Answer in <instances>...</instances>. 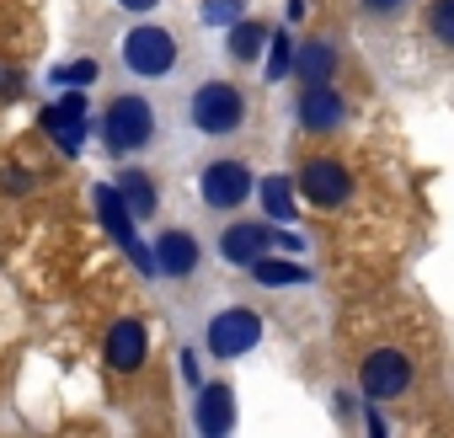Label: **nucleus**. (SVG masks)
<instances>
[{
	"mask_svg": "<svg viewBox=\"0 0 454 438\" xmlns=\"http://www.w3.org/2000/svg\"><path fill=\"white\" fill-rule=\"evenodd\" d=\"M187 118L192 129L203 134H236L247 123V91L231 86V81H203L192 97H187Z\"/></svg>",
	"mask_w": 454,
	"mask_h": 438,
	"instance_id": "obj_1",
	"label": "nucleus"
},
{
	"mask_svg": "<svg viewBox=\"0 0 454 438\" xmlns=\"http://www.w3.org/2000/svg\"><path fill=\"white\" fill-rule=\"evenodd\" d=\"M155 139V107L145 97H113L107 118H102V145L107 155H134Z\"/></svg>",
	"mask_w": 454,
	"mask_h": 438,
	"instance_id": "obj_2",
	"label": "nucleus"
},
{
	"mask_svg": "<svg viewBox=\"0 0 454 438\" xmlns=\"http://www.w3.org/2000/svg\"><path fill=\"white\" fill-rule=\"evenodd\" d=\"M176 38L166 33V27H155V22H145V27H134L129 38H123V65H129V75H139V81H166L171 70H176Z\"/></svg>",
	"mask_w": 454,
	"mask_h": 438,
	"instance_id": "obj_3",
	"label": "nucleus"
},
{
	"mask_svg": "<svg viewBox=\"0 0 454 438\" xmlns=\"http://www.w3.org/2000/svg\"><path fill=\"white\" fill-rule=\"evenodd\" d=\"M252 187H257V176H252V166L247 160H208L203 166V176H198V192H203V203L208 208H241L247 198H252Z\"/></svg>",
	"mask_w": 454,
	"mask_h": 438,
	"instance_id": "obj_4",
	"label": "nucleus"
},
{
	"mask_svg": "<svg viewBox=\"0 0 454 438\" xmlns=\"http://www.w3.org/2000/svg\"><path fill=\"white\" fill-rule=\"evenodd\" d=\"M262 342V316L247 310V305H231V310H219L208 321V353L214 358H241Z\"/></svg>",
	"mask_w": 454,
	"mask_h": 438,
	"instance_id": "obj_5",
	"label": "nucleus"
},
{
	"mask_svg": "<svg viewBox=\"0 0 454 438\" xmlns=\"http://www.w3.org/2000/svg\"><path fill=\"white\" fill-rule=\"evenodd\" d=\"M97 214H102V225H107V236H113V241H118V246H123V252H129V257L139 262V273H155V252H150V246L139 241V231H134L139 219L129 214V203L118 198V187H107V182L97 187Z\"/></svg>",
	"mask_w": 454,
	"mask_h": 438,
	"instance_id": "obj_6",
	"label": "nucleus"
},
{
	"mask_svg": "<svg viewBox=\"0 0 454 438\" xmlns=\"http://www.w3.org/2000/svg\"><path fill=\"white\" fill-rule=\"evenodd\" d=\"M358 385H364L369 401H395V395H406V385H411L406 353H401V348H374V353L364 358V369H358Z\"/></svg>",
	"mask_w": 454,
	"mask_h": 438,
	"instance_id": "obj_7",
	"label": "nucleus"
},
{
	"mask_svg": "<svg viewBox=\"0 0 454 438\" xmlns=\"http://www.w3.org/2000/svg\"><path fill=\"white\" fill-rule=\"evenodd\" d=\"M294 182H300V192H305L316 208H342V203L353 198V171L337 166V160H310Z\"/></svg>",
	"mask_w": 454,
	"mask_h": 438,
	"instance_id": "obj_8",
	"label": "nucleus"
},
{
	"mask_svg": "<svg viewBox=\"0 0 454 438\" xmlns=\"http://www.w3.org/2000/svg\"><path fill=\"white\" fill-rule=\"evenodd\" d=\"M342 118H348V102H342V91L332 81L305 86V97H300V129L305 134H337Z\"/></svg>",
	"mask_w": 454,
	"mask_h": 438,
	"instance_id": "obj_9",
	"label": "nucleus"
},
{
	"mask_svg": "<svg viewBox=\"0 0 454 438\" xmlns=\"http://www.w3.org/2000/svg\"><path fill=\"white\" fill-rule=\"evenodd\" d=\"M192 422H198V433L224 438V433L236 427V390L231 385H203L198 390V406H192Z\"/></svg>",
	"mask_w": 454,
	"mask_h": 438,
	"instance_id": "obj_10",
	"label": "nucleus"
},
{
	"mask_svg": "<svg viewBox=\"0 0 454 438\" xmlns=\"http://www.w3.org/2000/svg\"><path fill=\"white\" fill-rule=\"evenodd\" d=\"M268 246H273V231L268 225H247V219L241 225H224V236H219V257L231 268H252Z\"/></svg>",
	"mask_w": 454,
	"mask_h": 438,
	"instance_id": "obj_11",
	"label": "nucleus"
},
{
	"mask_svg": "<svg viewBox=\"0 0 454 438\" xmlns=\"http://www.w3.org/2000/svg\"><path fill=\"white\" fill-rule=\"evenodd\" d=\"M145 353H150V337H145V326H139L134 316L113 321V332H107V364H113L118 374H134V369L145 364Z\"/></svg>",
	"mask_w": 454,
	"mask_h": 438,
	"instance_id": "obj_12",
	"label": "nucleus"
},
{
	"mask_svg": "<svg viewBox=\"0 0 454 438\" xmlns=\"http://www.w3.org/2000/svg\"><path fill=\"white\" fill-rule=\"evenodd\" d=\"M198 241L187 236V231H160L155 236V273H166V278H187L192 268H198Z\"/></svg>",
	"mask_w": 454,
	"mask_h": 438,
	"instance_id": "obj_13",
	"label": "nucleus"
},
{
	"mask_svg": "<svg viewBox=\"0 0 454 438\" xmlns=\"http://www.w3.org/2000/svg\"><path fill=\"white\" fill-rule=\"evenodd\" d=\"M257 192H262V208L268 219H284V225H294V198H300V182L273 171V176H257Z\"/></svg>",
	"mask_w": 454,
	"mask_h": 438,
	"instance_id": "obj_14",
	"label": "nucleus"
},
{
	"mask_svg": "<svg viewBox=\"0 0 454 438\" xmlns=\"http://www.w3.org/2000/svg\"><path fill=\"white\" fill-rule=\"evenodd\" d=\"M113 187H118V198L129 203V214H134V219H150V214H155V203H160V187H155V176H150V171H123Z\"/></svg>",
	"mask_w": 454,
	"mask_h": 438,
	"instance_id": "obj_15",
	"label": "nucleus"
},
{
	"mask_svg": "<svg viewBox=\"0 0 454 438\" xmlns=\"http://www.w3.org/2000/svg\"><path fill=\"white\" fill-rule=\"evenodd\" d=\"M332 70H337V49H332L326 38H310L305 49H294V75H300L305 86L332 81Z\"/></svg>",
	"mask_w": 454,
	"mask_h": 438,
	"instance_id": "obj_16",
	"label": "nucleus"
},
{
	"mask_svg": "<svg viewBox=\"0 0 454 438\" xmlns=\"http://www.w3.org/2000/svg\"><path fill=\"white\" fill-rule=\"evenodd\" d=\"M247 273H252L262 289H289V284H310V278H316L310 268H300V262H284V257H268V252H262V257H257Z\"/></svg>",
	"mask_w": 454,
	"mask_h": 438,
	"instance_id": "obj_17",
	"label": "nucleus"
},
{
	"mask_svg": "<svg viewBox=\"0 0 454 438\" xmlns=\"http://www.w3.org/2000/svg\"><path fill=\"white\" fill-rule=\"evenodd\" d=\"M262 43H268V27L262 22H236L231 27V59L236 65H252L262 54Z\"/></svg>",
	"mask_w": 454,
	"mask_h": 438,
	"instance_id": "obj_18",
	"label": "nucleus"
},
{
	"mask_svg": "<svg viewBox=\"0 0 454 438\" xmlns=\"http://www.w3.org/2000/svg\"><path fill=\"white\" fill-rule=\"evenodd\" d=\"M427 33H433V43L454 49V0H433L427 6Z\"/></svg>",
	"mask_w": 454,
	"mask_h": 438,
	"instance_id": "obj_19",
	"label": "nucleus"
},
{
	"mask_svg": "<svg viewBox=\"0 0 454 438\" xmlns=\"http://www.w3.org/2000/svg\"><path fill=\"white\" fill-rule=\"evenodd\" d=\"M268 54H273V59H268V81H284V75L294 70V38H289V33H273V38H268Z\"/></svg>",
	"mask_w": 454,
	"mask_h": 438,
	"instance_id": "obj_20",
	"label": "nucleus"
},
{
	"mask_svg": "<svg viewBox=\"0 0 454 438\" xmlns=\"http://www.w3.org/2000/svg\"><path fill=\"white\" fill-rule=\"evenodd\" d=\"M247 12V0H203V22L208 27H236Z\"/></svg>",
	"mask_w": 454,
	"mask_h": 438,
	"instance_id": "obj_21",
	"label": "nucleus"
},
{
	"mask_svg": "<svg viewBox=\"0 0 454 438\" xmlns=\"http://www.w3.org/2000/svg\"><path fill=\"white\" fill-rule=\"evenodd\" d=\"M49 134H54V145H59L65 155H81V139H86V129H81V118H65V123H54Z\"/></svg>",
	"mask_w": 454,
	"mask_h": 438,
	"instance_id": "obj_22",
	"label": "nucleus"
},
{
	"mask_svg": "<svg viewBox=\"0 0 454 438\" xmlns=\"http://www.w3.org/2000/svg\"><path fill=\"white\" fill-rule=\"evenodd\" d=\"M33 182H38V176H33L27 166H6V171H0V187H6L12 198H22V192H33Z\"/></svg>",
	"mask_w": 454,
	"mask_h": 438,
	"instance_id": "obj_23",
	"label": "nucleus"
},
{
	"mask_svg": "<svg viewBox=\"0 0 454 438\" xmlns=\"http://www.w3.org/2000/svg\"><path fill=\"white\" fill-rule=\"evenodd\" d=\"M54 81H70V86H86V81H97V65H91V59H81V65H70V70H59Z\"/></svg>",
	"mask_w": 454,
	"mask_h": 438,
	"instance_id": "obj_24",
	"label": "nucleus"
},
{
	"mask_svg": "<svg viewBox=\"0 0 454 438\" xmlns=\"http://www.w3.org/2000/svg\"><path fill=\"white\" fill-rule=\"evenodd\" d=\"M364 12H374V17H395V12H406V0H364Z\"/></svg>",
	"mask_w": 454,
	"mask_h": 438,
	"instance_id": "obj_25",
	"label": "nucleus"
},
{
	"mask_svg": "<svg viewBox=\"0 0 454 438\" xmlns=\"http://www.w3.org/2000/svg\"><path fill=\"white\" fill-rule=\"evenodd\" d=\"M182 374H187V379L198 385V358H192V348H182Z\"/></svg>",
	"mask_w": 454,
	"mask_h": 438,
	"instance_id": "obj_26",
	"label": "nucleus"
},
{
	"mask_svg": "<svg viewBox=\"0 0 454 438\" xmlns=\"http://www.w3.org/2000/svg\"><path fill=\"white\" fill-rule=\"evenodd\" d=\"M118 6H123V12H155L160 0H118Z\"/></svg>",
	"mask_w": 454,
	"mask_h": 438,
	"instance_id": "obj_27",
	"label": "nucleus"
}]
</instances>
